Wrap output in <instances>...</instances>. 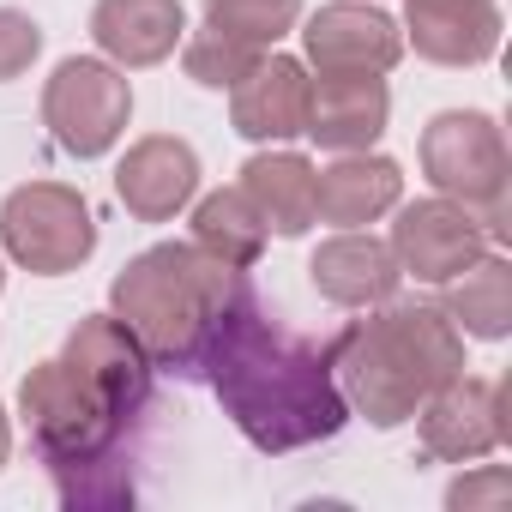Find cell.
I'll return each instance as SVG.
<instances>
[{
  "label": "cell",
  "instance_id": "cell-11",
  "mask_svg": "<svg viewBox=\"0 0 512 512\" xmlns=\"http://www.w3.org/2000/svg\"><path fill=\"white\" fill-rule=\"evenodd\" d=\"M308 67L296 55H260L241 85H229V127L253 145H284V139H302L308 127Z\"/></svg>",
  "mask_w": 512,
  "mask_h": 512
},
{
  "label": "cell",
  "instance_id": "cell-22",
  "mask_svg": "<svg viewBox=\"0 0 512 512\" xmlns=\"http://www.w3.org/2000/svg\"><path fill=\"white\" fill-rule=\"evenodd\" d=\"M512 506V470L506 464H476L446 488V512H506Z\"/></svg>",
  "mask_w": 512,
  "mask_h": 512
},
{
  "label": "cell",
  "instance_id": "cell-18",
  "mask_svg": "<svg viewBox=\"0 0 512 512\" xmlns=\"http://www.w3.org/2000/svg\"><path fill=\"white\" fill-rule=\"evenodd\" d=\"M440 308L446 320L464 332V338H482V344H500L512 338V266H506V253L488 247L476 266H464L458 278L440 284Z\"/></svg>",
  "mask_w": 512,
  "mask_h": 512
},
{
  "label": "cell",
  "instance_id": "cell-21",
  "mask_svg": "<svg viewBox=\"0 0 512 512\" xmlns=\"http://www.w3.org/2000/svg\"><path fill=\"white\" fill-rule=\"evenodd\" d=\"M253 67H260V49L229 43V37H217L211 25H199L193 37H181V73H187L193 85H205V91H229V85H241Z\"/></svg>",
  "mask_w": 512,
  "mask_h": 512
},
{
  "label": "cell",
  "instance_id": "cell-7",
  "mask_svg": "<svg viewBox=\"0 0 512 512\" xmlns=\"http://www.w3.org/2000/svg\"><path fill=\"white\" fill-rule=\"evenodd\" d=\"M392 211H398V223H392L386 247L398 253V272L416 278V284H446V278H458L464 266H476L482 253L494 247L482 217L464 199L434 193V199H416V205L398 199Z\"/></svg>",
  "mask_w": 512,
  "mask_h": 512
},
{
  "label": "cell",
  "instance_id": "cell-14",
  "mask_svg": "<svg viewBox=\"0 0 512 512\" xmlns=\"http://www.w3.org/2000/svg\"><path fill=\"white\" fill-rule=\"evenodd\" d=\"M308 278L332 308H380L404 290L398 253L380 235H362V229H338L332 241H320L314 260H308Z\"/></svg>",
  "mask_w": 512,
  "mask_h": 512
},
{
  "label": "cell",
  "instance_id": "cell-20",
  "mask_svg": "<svg viewBox=\"0 0 512 512\" xmlns=\"http://www.w3.org/2000/svg\"><path fill=\"white\" fill-rule=\"evenodd\" d=\"M205 25L247 49H278L302 25V0H205Z\"/></svg>",
  "mask_w": 512,
  "mask_h": 512
},
{
  "label": "cell",
  "instance_id": "cell-5",
  "mask_svg": "<svg viewBox=\"0 0 512 512\" xmlns=\"http://www.w3.org/2000/svg\"><path fill=\"white\" fill-rule=\"evenodd\" d=\"M0 253L31 278H67L97 253V217L67 181H25L0 199Z\"/></svg>",
  "mask_w": 512,
  "mask_h": 512
},
{
  "label": "cell",
  "instance_id": "cell-17",
  "mask_svg": "<svg viewBox=\"0 0 512 512\" xmlns=\"http://www.w3.org/2000/svg\"><path fill=\"white\" fill-rule=\"evenodd\" d=\"M235 187L247 193L253 211H260L266 235L296 241V235H308L320 223L314 217V163L302 151H253L241 163V181Z\"/></svg>",
  "mask_w": 512,
  "mask_h": 512
},
{
  "label": "cell",
  "instance_id": "cell-19",
  "mask_svg": "<svg viewBox=\"0 0 512 512\" xmlns=\"http://www.w3.org/2000/svg\"><path fill=\"white\" fill-rule=\"evenodd\" d=\"M193 247L211 253V260H223V266L253 272L260 253H266V223H260V211L247 205L241 187H217V193H205L193 205Z\"/></svg>",
  "mask_w": 512,
  "mask_h": 512
},
{
  "label": "cell",
  "instance_id": "cell-16",
  "mask_svg": "<svg viewBox=\"0 0 512 512\" xmlns=\"http://www.w3.org/2000/svg\"><path fill=\"white\" fill-rule=\"evenodd\" d=\"M181 37H187L181 0H97L91 7V43L121 73L163 67L181 49Z\"/></svg>",
  "mask_w": 512,
  "mask_h": 512
},
{
  "label": "cell",
  "instance_id": "cell-23",
  "mask_svg": "<svg viewBox=\"0 0 512 512\" xmlns=\"http://www.w3.org/2000/svg\"><path fill=\"white\" fill-rule=\"evenodd\" d=\"M37 55H43V25L19 7H0V85L25 79Z\"/></svg>",
  "mask_w": 512,
  "mask_h": 512
},
{
  "label": "cell",
  "instance_id": "cell-4",
  "mask_svg": "<svg viewBox=\"0 0 512 512\" xmlns=\"http://www.w3.org/2000/svg\"><path fill=\"white\" fill-rule=\"evenodd\" d=\"M416 157H422L428 187L446 193V199H464L482 217L488 241L506 247V235H512V223H506L512 217V199H506V187H512V151H506L500 121L482 115V109H440L422 127Z\"/></svg>",
  "mask_w": 512,
  "mask_h": 512
},
{
  "label": "cell",
  "instance_id": "cell-2",
  "mask_svg": "<svg viewBox=\"0 0 512 512\" xmlns=\"http://www.w3.org/2000/svg\"><path fill=\"white\" fill-rule=\"evenodd\" d=\"M247 272L223 266L193 241H157L115 272L109 284V314L139 338L157 374L199 380L229 308L247 296Z\"/></svg>",
  "mask_w": 512,
  "mask_h": 512
},
{
  "label": "cell",
  "instance_id": "cell-13",
  "mask_svg": "<svg viewBox=\"0 0 512 512\" xmlns=\"http://www.w3.org/2000/svg\"><path fill=\"white\" fill-rule=\"evenodd\" d=\"M404 43L434 67H482L500 55L494 0H404Z\"/></svg>",
  "mask_w": 512,
  "mask_h": 512
},
{
  "label": "cell",
  "instance_id": "cell-15",
  "mask_svg": "<svg viewBox=\"0 0 512 512\" xmlns=\"http://www.w3.org/2000/svg\"><path fill=\"white\" fill-rule=\"evenodd\" d=\"M404 199V169L380 151H338L314 169V217L332 229H368Z\"/></svg>",
  "mask_w": 512,
  "mask_h": 512
},
{
  "label": "cell",
  "instance_id": "cell-12",
  "mask_svg": "<svg viewBox=\"0 0 512 512\" xmlns=\"http://www.w3.org/2000/svg\"><path fill=\"white\" fill-rule=\"evenodd\" d=\"M392 121V91L386 73H320L308 91V139L320 151H374Z\"/></svg>",
  "mask_w": 512,
  "mask_h": 512
},
{
  "label": "cell",
  "instance_id": "cell-1",
  "mask_svg": "<svg viewBox=\"0 0 512 512\" xmlns=\"http://www.w3.org/2000/svg\"><path fill=\"white\" fill-rule=\"evenodd\" d=\"M199 380L217 392L223 416L235 422V434L253 452H302V446L344 434V422H350V404L332 380L326 344L278 326L266 314L260 290H247L229 308Z\"/></svg>",
  "mask_w": 512,
  "mask_h": 512
},
{
  "label": "cell",
  "instance_id": "cell-9",
  "mask_svg": "<svg viewBox=\"0 0 512 512\" xmlns=\"http://www.w3.org/2000/svg\"><path fill=\"white\" fill-rule=\"evenodd\" d=\"M302 49L314 73H392L404 55V31L368 0H332L302 25Z\"/></svg>",
  "mask_w": 512,
  "mask_h": 512
},
{
  "label": "cell",
  "instance_id": "cell-10",
  "mask_svg": "<svg viewBox=\"0 0 512 512\" xmlns=\"http://www.w3.org/2000/svg\"><path fill=\"white\" fill-rule=\"evenodd\" d=\"M193 193H199V151L175 133L133 139L127 157L115 163V199L139 223H169L175 211L193 205Z\"/></svg>",
  "mask_w": 512,
  "mask_h": 512
},
{
  "label": "cell",
  "instance_id": "cell-25",
  "mask_svg": "<svg viewBox=\"0 0 512 512\" xmlns=\"http://www.w3.org/2000/svg\"><path fill=\"white\" fill-rule=\"evenodd\" d=\"M0 290H7V266H0Z\"/></svg>",
  "mask_w": 512,
  "mask_h": 512
},
{
  "label": "cell",
  "instance_id": "cell-24",
  "mask_svg": "<svg viewBox=\"0 0 512 512\" xmlns=\"http://www.w3.org/2000/svg\"><path fill=\"white\" fill-rule=\"evenodd\" d=\"M7 452H13V422H7V410H0V470H7Z\"/></svg>",
  "mask_w": 512,
  "mask_h": 512
},
{
  "label": "cell",
  "instance_id": "cell-8",
  "mask_svg": "<svg viewBox=\"0 0 512 512\" xmlns=\"http://www.w3.org/2000/svg\"><path fill=\"white\" fill-rule=\"evenodd\" d=\"M422 428V452L440 464H476L506 440V380L488 374H458L440 392L422 398L410 416Z\"/></svg>",
  "mask_w": 512,
  "mask_h": 512
},
{
  "label": "cell",
  "instance_id": "cell-6",
  "mask_svg": "<svg viewBox=\"0 0 512 512\" xmlns=\"http://www.w3.org/2000/svg\"><path fill=\"white\" fill-rule=\"evenodd\" d=\"M133 121V85L115 61L73 55L43 79V127L67 157H103L121 145Z\"/></svg>",
  "mask_w": 512,
  "mask_h": 512
},
{
  "label": "cell",
  "instance_id": "cell-3",
  "mask_svg": "<svg viewBox=\"0 0 512 512\" xmlns=\"http://www.w3.org/2000/svg\"><path fill=\"white\" fill-rule=\"evenodd\" d=\"M332 380L350 416L374 428H404L428 392L464 374V332L446 320L440 302H380L368 320H350L332 344Z\"/></svg>",
  "mask_w": 512,
  "mask_h": 512
}]
</instances>
